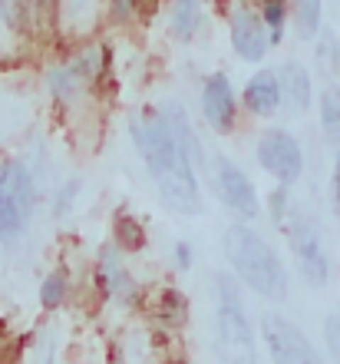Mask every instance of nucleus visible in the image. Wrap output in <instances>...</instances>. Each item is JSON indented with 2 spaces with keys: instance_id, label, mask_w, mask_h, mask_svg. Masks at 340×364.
Returning a JSON list of instances; mask_svg holds the SVG:
<instances>
[{
  "instance_id": "nucleus-1",
  "label": "nucleus",
  "mask_w": 340,
  "mask_h": 364,
  "mask_svg": "<svg viewBox=\"0 0 340 364\" xmlns=\"http://www.w3.org/2000/svg\"><path fill=\"white\" fill-rule=\"evenodd\" d=\"M133 139L136 149L142 153V163L149 169L159 199L169 205L172 212L182 215H199L202 212V189L195 166L185 159L179 146L172 143L169 129L162 126L159 113H139L133 119Z\"/></svg>"
},
{
  "instance_id": "nucleus-2",
  "label": "nucleus",
  "mask_w": 340,
  "mask_h": 364,
  "mask_svg": "<svg viewBox=\"0 0 340 364\" xmlns=\"http://www.w3.org/2000/svg\"><path fill=\"white\" fill-rule=\"evenodd\" d=\"M225 255L228 265L235 269V275L255 295L268 298V301H284L287 298V272H284L278 252L255 229L231 225L225 232Z\"/></svg>"
},
{
  "instance_id": "nucleus-3",
  "label": "nucleus",
  "mask_w": 340,
  "mask_h": 364,
  "mask_svg": "<svg viewBox=\"0 0 340 364\" xmlns=\"http://www.w3.org/2000/svg\"><path fill=\"white\" fill-rule=\"evenodd\" d=\"M215 348L221 364H258L255 331L241 305L238 285L228 275L215 278Z\"/></svg>"
},
{
  "instance_id": "nucleus-4",
  "label": "nucleus",
  "mask_w": 340,
  "mask_h": 364,
  "mask_svg": "<svg viewBox=\"0 0 340 364\" xmlns=\"http://www.w3.org/2000/svg\"><path fill=\"white\" fill-rule=\"evenodd\" d=\"M33 176L27 163L7 159L0 166V239L13 245V242L27 232L30 215H33Z\"/></svg>"
},
{
  "instance_id": "nucleus-5",
  "label": "nucleus",
  "mask_w": 340,
  "mask_h": 364,
  "mask_svg": "<svg viewBox=\"0 0 340 364\" xmlns=\"http://www.w3.org/2000/svg\"><path fill=\"white\" fill-rule=\"evenodd\" d=\"M278 229H284L287 242H291V255L297 262L301 275L311 282V285H324L331 278V259L324 252V242H321V232L314 225V219L301 205H287L284 219Z\"/></svg>"
},
{
  "instance_id": "nucleus-6",
  "label": "nucleus",
  "mask_w": 340,
  "mask_h": 364,
  "mask_svg": "<svg viewBox=\"0 0 340 364\" xmlns=\"http://www.w3.org/2000/svg\"><path fill=\"white\" fill-rule=\"evenodd\" d=\"M50 0H0V60L20 57L40 33Z\"/></svg>"
},
{
  "instance_id": "nucleus-7",
  "label": "nucleus",
  "mask_w": 340,
  "mask_h": 364,
  "mask_svg": "<svg viewBox=\"0 0 340 364\" xmlns=\"http://www.w3.org/2000/svg\"><path fill=\"white\" fill-rule=\"evenodd\" d=\"M258 163L268 176L281 182V186H291V182L301 179L304 173V153L297 139H294L287 129H268L261 139H258Z\"/></svg>"
},
{
  "instance_id": "nucleus-8",
  "label": "nucleus",
  "mask_w": 340,
  "mask_h": 364,
  "mask_svg": "<svg viewBox=\"0 0 340 364\" xmlns=\"http://www.w3.org/2000/svg\"><path fill=\"white\" fill-rule=\"evenodd\" d=\"M261 335H265V345L271 351L274 364H324L321 355L314 351V345L307 341V335L297 331L287 318L265 315L261 318Z\"/></svg>"
},
{
  "instance_id": "nucleus-9",
  "label": "nucleus",
  "mask_w": 340,
  "mask_h": 364,
  "mask_svg": "<svg viewBox=\"0 0 340 364\" xmlns=\"http://www.w3.org/2000/svg\"><path fill=\"white\" fill-rule=\"evenodd\" d=\"M228 27H231V47L241 60L248 63H258V60H265L268 47H271V33H268L265 20L251 14V10H235L231 20H228Z\"/></svg>"
},
{
  "instance_id": "nucleus-10",
  "label": "nucleus",
  "mask_w": 340,
  "mask_h": 364,
  "mask_svg": "<svg viewBox=\"0 0 340 364\" xmlns=\"http://www.w3.org/2000/svg\"><path fill=\"white\" fill-rule=\"evenodd\" d=\"M215 179H218V196H221V202H225L228 209H235L241 219H255L261 202H258V192L251 186V179L235 163H228V159L218 163Z\"/></svg>"
},
{
  "instance_id": "nucleus-11",
  "label": "nucleus",
  "mask_w": 340,
  "mask_h": 364,
  "mask_svg": "<svg viewBox=\"0 0 340 364\" xmlns=\"http://www.w3.org/2000/svg\"><path fill=\"white\" fill-rule=\"evenodd\" d=\"M202 109H205V119L212 129L218 133H231L235 129V90L228 83L225 73H215V77H208L205 90H202Z\"/></svg>"
},
{
  "instance_id": "nucleus-12",
  "label": "nucleus",
  "mask_w": 340,
  "mask_h": 364,
  "mask_svg": "<svg viewBox=\"0 0 340 364\" xmlns=\"http://www.w3.org/2000/svg\"><path fill=\"white\" fill-rule=\"evenodd\" d=\"M99 53H86V57H76L73 63H67V67H60L50 73V90L60 96V100H76V96L83 93V90H89L99 80Z\"/></svg>"
},
{
  "instance_id": "nucleus-13",
  "label": "nucleus",
  "mask_w": 340,
  "mask_h": 364,
  "mask_svg": "<svg viewBox=\"0 0 340 364\" xmlns=\"http://www.w3.org/2000/svg\"><path fill=\"white\" fill-rule=\"evenodd\" d=\"M159 119H162V126L169 129L172 143H175L182 153H185V159H189L192 166H202V163H205V149H202V143L195 139V129H192L189 116H185V109H182L179 103H165V106H162Z\"/></svg>"
},
{
  "instance_id": "nucleus-14",
  "label": "nucleus",
  "mask_w": 340,
  "mask_h": 364,
  "mask_svg": "<svg viewBox=\"0 0 340 364\" xmlns=\"http://www.w3.org/2000/svg\"><path fill=\"white\" fill-rule=\"evenodd\" d=\"M278 90H281V100L291 106V113H304L311 106V77L301 63H284L278 73Z\"/></svg>"
},
{
  "instance_id": "nucleus-15",
  "label": "nucleus",
  "mask_w": 340,
  "mask_h": 364,
  "mask_svg": "<svg viewBox=\"0 0 340 364\" xmlns=\"http://www.w3.org/2000/svg\"><path fill=\"white\" fill-rule=\"evenodd\" d=\"M245 106L258 116L278 113V106H281V90H278V77H274L271 70H261V73H255V77L248 80Z\"/></svg>"
},
{
  "instance_id": "nucleus-16",
  "label": "nucleus",
  "mask_w": 340,
  "mask_h": 364,
  "mask_svg": "<svg viewBox=\"0 0 340 364\" xmlns=\"http://www.w3.org/2000/svg\"><path fill=\"white\" fill-rule=\"evenodd\" d=\"M321 129L324 139L340 149V83H331L321 93Z\"/></svg>"
},
{
  "instance_id": "nucleus-17",
  "label": "nucleus",
  "mask_w": 340,
  "mask_h": 364,
  "mask_svg": "<svg viewBox=\"0 0 340 364\" xmlns=\"http://www.w3.org/2000/svg\"><path fill=\"white\" fill-rule=\"evenodd\" d=\"M202 17V0H175L172 4V30L179 40H192V33L199 30Z\"/></svg>"
},
{
  "instance_id": "nucleus-18",
  "label": "nucleus",
  "mask_w": 340,
  "mask_h": 364,
  "mask_svg": "<svg viewBox=\"0 0 340 364\" xmlns=\"http://www.w3.org/2000/svg\"><path fill=\"white\" fill-rule=\"evenodd\" d=\"M99 278L106 282L109 295H123V291L133 288V282H129L126 269L119 265V259H116V249H103V259H99Z\"/></svg>"
},
{
  "instance_id": "nucleus-19",
  "label": "nucleus",
  "mask_w": 340,
  "mask_h": 364,
  "mask_svg": "<svg viewBox=\"0 0 340 364\" xmlns=\"http://www.w3.org/2000/svg\"><path fill=\"white\" fill-rule=\"evenodd\" d=\"M294 23L301 40L314 37L321 30V0H294Z\"/></svg>"
},
{
  "instance_id": "nucleus-20",
  "label": "nucleus",
  "mask_w": 340,
  "mask_h": 364,
  "mask_svg": "<svg viewBox=\"0 0 340 364\" xmlns=\"http://www.w3.org/2000/svg\"><path fill=\"white\" fill-rule=\"evenodd\" d=\"M261 20H265L271 43H281L284 37V20H287V0H265L261 4Z\"/></svg>"
},
{
  "instance_id": "nucleus-21",
  "label": "nucleus",
  "mask_w": 340,
  "mask_h": 364,
  "mask_svg": "<svg viewBox=\"0 0 340 364\" xmlns=\"http://www.w3.org/2000/svg\"><path fill=\"white\" fill-rule=\"evenodd\" d=\"M116 239H119L123 249L136 252V249H142V242H146V229H142L133 215L119 212V219H116Z\"/></svg>"
},
{
  "instance_id": "nucleus-22",
  "label": "nucleus",
  "mask_w": 340,
  "mask_h": 364,
  "mask_svg": "<svg viewBox=\"0 0 340 364\" xmlns=\"http://www.w3.org/2000/svg\"><path fill=\"white\" fill-rule=\"evenodd\" d=\"M67 298V278L63 275H47L40 285V305L43 308H60Z\"/></svg>"
},
{
  "instance_id": "nucleus-23",
  "label": "nucleus",
  "mask_w": 340,
  "mask_h": 364,
  "mask_svg": "<svg viewBox=\"0 0 340 364\" xmlns=\"http://www.w3.org/2000/svg\"><path fill=\"white\" fill-rule=\"evenodd\" d=\"M67 10L70 23H93L96 20V4L99 0H60Z\"/></svg>"
},
{
  "instance_id": "nucleus-24",
  "label": "nucleus",
  "mask_w": 340,
  "mask_h": 364,
  "mask_svg": "<svg viewBox=\"0 0 340 364\" xmlns=\"http://www.w3.org/2000/svg\"><path fill=\"white\" fill-rule=\"evenodd\" d=\"M324 341H327V348H331L334 361L340 364V315H331L327 321H324Z\"/></svg>"
},
{
  "instance_id": "nucleus-25",
  "label": "nucleus",
  "mask_w": 340,
  "mask_h": 364,
  "mask_svg": "<svg viewBox=\"0 0 340 364\" xmlns=\"http://www.w3.org/2000/svg\"><path fill=\"white\" fill-rule=\"evenodd\" d=\"M271 212H274V225H281L284 212H287V186H281V189L271 196Z\"/></svg>"
},
{
  "instance_id": "nucleus-26",
  "label": "nucleus",
  "mask_w": 340,
  "mask_h": 364,
  "mask_svg": "<svg viewBox=\"0 0 340 364\" xmlns=\"http://www.w3.org/2000/svg\"><path fill=\"white\" fill-rule=\"evenodd\" d=\"M331 202H334V212H337V219H340V153H337L334 176H331Z\"/></svg>"
},
{
  "instance_id": "nucleus-27",
  "label": "nucleus",
  "mask_w": 340,
  "mask_h": 364,
  "mask_svg": "<svg viewBox=\"0 0 340 364\" xmlns=\"http://www.w3.org/2000/svg\"><path fill=\"white\" fill-rule=\"evenodd\" d=\"M175 265H179L182 272L192 269V245L189 242H175Z\"/></svg>"
},
{
  "instance_id": "nucleus-28",
  "label": "nucleus",
  "mask_w": 340,
  "mask_h": 364,
  "mask_svg": "<svg viewBox=\"0 0 340 364\" xmlns=\"http://www.w3.org/2000/svg\"><path fill=\"white\" fill-rule=\"evenodd\" d=\"M116 4V17L126 20V17H133V10H136V0H113Z\"/></svg>"
}]
</instances>
